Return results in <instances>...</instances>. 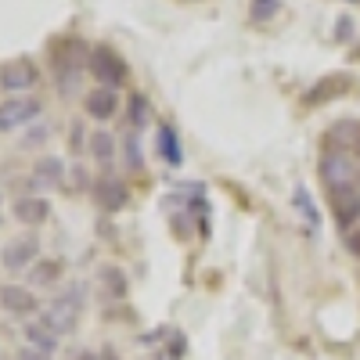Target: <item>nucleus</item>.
<instances>
[{
	"label": "nucleus",
	"instance_id": "1",
	"mask_svg": "<svg viewBox=\"0 0 360 360\" xmlns=\"http://www.w3.org/2000/svg\"><path fill=\"white\" fill-rule=\"evenodd\" d=\"M90 51L83 40H62L54 47V72H58V83H62V90H69V86H76V79H79V72L90 65Z\"/></svg>",
	"mask_w": 360,
	"mask_h": 360
},
{
	"label": "nucleus",
	"instance_id": "2",
	"mask_svg": "<svg viewBox=\"0 0 360 360\" xmlns=\"http://www.w3.org/2000/svg\"><path fill=\"white\" fill-rule=\"evenodd\" d=\"M90 72H94V79L105 86V90H115V86H123L130 69L127 62L119 58L112 47H94V54H90Z\"/></svg>",
	"mask_w": 360,
	"mask_h": 360
},
{
	"label": "nucleus",
	"instance_id": "3",
	"mask_svg": "<svg viewBox=\"0 0 360 360\" xmlns=\"http://www.w3.org/2000/svg\"><path fill=\"white\" fill-rule=\"evenodd\" d=\"M328 198H332V213L339 227H353L360 220V191L353 184H339V188H328Z\"/></svg>",
	"mask_w": 360,
	"mask_h": 360
},
{
	"label": "nucleus",
	"instance_id": "4",
	"mask_svg": "<svg viewBox=\"0 0 360 360\" xmlns=\"http://www.w3.org/2000/svg\"><path fill=\"white\" fill-rule=\"evenodd\" d=\"M37 76L40 72H37V65L29 62V58H15V62L0 65V86L11 90V94H18V90H25V86H33Z\"/></svg>",
	"mask_w": 360,
	"mask_h": 360
},
{
	"label": "nucleus",
	"instance_id": "5",
	"mask_svg": "<svg viewBox=\"0 0 360 360\" xmlns=\"http://www.w3.org/2000/svg\"><path fill=\"white\" fill-rule=\"evenodd\" d=\"M94 198H98V205L105 209V213H119V209L130 202V191L119 176H101L98 188H94Z\"/></svg>",
	"mask_w": 360,
	"mask_h": 360
},
{
	"label": "nucleus",
	"instance_id": "6",
	"mask_svg": "<svg viewBox=\"0 0 360 360\" xmlns=\"http://www.w3.org/2000/svg\"><path fill=\"white\" fill-rule=\"evenodd\" d=\"M0 307L11 310V314H33V310H40L37 295L29 288H22V285H0Z\"/></svg>",
	"mask_w": 360,
	"mask_h": 360
},
{
	"label": "nucleus",
	"instance_id": "7",
	"mask_svg": "<svg viewBox=\"0 0 360 360\" xmlns=\"http://www.w3.org/2000/svg\"><path fill=\"white\" fill-rule=\"evenodd\" d=\"M321 176H324V184H328V188L353 184V166H349L346 155L332 152V155H324V159H321Z\"/></svg>",
	"mask_w": 360,
	"mask_h": 360
},
{
	"label": "nucleus",
	"instance_id": "8",
	"mask_svg": "<svg viewBox=\"0 0 360 360\" xmlns=\"http://www.w3.org/2000/svg\"><path fill=\"white\" fill-rule=\"evenodd\" d=\"M0 115H4L8 130L18 127V123H33V119L40 115V101L37 98H11L4 108H0Z\"/></svg>",
	"mask_w": 360,
	"mask_h": 360
},
{
	"label": "nucleus",
	"instance_id": "9",
	"mask_svg": "<svg viewBox=\"0 0 360 360\" xmlns=\"http://www.w3.org/2000/svg\"><path fill=\"white\" fill-rule=\"evenodd\" d=\"M83 105H86V115H94V119H112V115L119 112V98H115V90H105V86L90 90Z\"/></svg>",
	"mask_w": 360,
	"mask_h": 360
},
{
	"label": "nucleus",
	"instance_id": "10",
	"mask_svg": "<svg viewBox=\"0 0 360 360\" xmlns=\"http://www.w3.org/2000/svg\"><path fill=\"white\" fill-rule=\"evenodd\" d=\"M37 252H40V245H37L33 234L18 238V242H11V245L4 249V266H8V270H18V266H25L29 259H37Z\"/></svg>",
	"mask_w": 360,
	"mask_h": 360
},
{
	"label": "nucleus",
	"instance_id": "11",
	"mask_svg": "<svg viewBox=\"0 0 360 360\" xmlns=\"http://www.w3.org/2000/svg\"><path fill=\"white\" fill-rule=\"evenodd\" d=\"M15 217L22 224H44L51 217V202H44V198H18L15 202Z\"/></svg>",
	"mask_w": 360,
	"mask_h": 360
},
{
	"label": "nucleus",
	"instance_id": "12",
	"mask_svg": "<svg viewBox=\"0 0 360 360\" xmlns=\"http://www.w3.org/2000/svg\"><path fill=\"white\" fill-rule=\"evenodd\" d=\"M33 180L37 184H44V188H58L62 184V173H65V162L62 159H54V155H47V159H40L37 166H33Z\"/></svg>",
	"mask_w": 360,
	"mask_h": 360
},
{
	"label": "nucleus",
	"instance_id": "13",
	"mask_svg": "<svg viewBox=\"0 0 360 360\" xmlns=\"http://www.w3.org/2000/svg\"><path fill=\"white\" fill-rule=\"evenodd\" d=\"M346 76H328V79H321L314 90H307V105H321V101H328V98H335V94H342V90H346Z\"/></svg>",
	"mask_w": 360,
	"mask_h": 360
},
{
	"label": "nucleus",
	"instance_id": "14",
	"mask_svg": "<svg viewBox=\"0 0 360 360\" xmlns=\"http://www.w3.org/2000/svg\"><path fill=\"white\" fill-rule=\"evenodd\" d=\"M98 281H101V288L108 292V295H127V288H130V281H127V274L119 266H101L98 270Z\"/></svg>",
	"mask_w": 360,
	"mask_h": 360
},
{
	"label": "nucleus",
	"instance_id": "15",
	"mask_svg": "<svg viewBox=\"0 0 360 360\" xmlns=\"http://www.w3.org/2000/svg\"><path fill=\"white\" fill-rule=\"evenodd\" d=\"M25 339L33 342V349H40V353H54L58 349V335L51 332L47 324H29L25 328Z\"/></svg>",
	"mask_w": 360,
	"mask_h": 360
},
{
	"label": "nucleus",
	"instance_id": "16",
	"mask_svg": "<svg viewBox=\"0 0 360 360\" xmlns=\"http://www.w3.org/2000/svg\"><path fill=\"white\" fill-rule=\"evenodd\" d=\"M159 155H162L169 166H180V159H184V152H180V144H176L173 127H159Z\"/></svg>",
	"mask_w": 360,
	"mask_h": 360
},
{
	"label": "nucleus",
	"instance_id": "17",
	"mask_svg": "<svg viewBox=\"0 0 360 360\" xmlns=\"http://www.w3.org/2000/svg\"><path fill=\"white\" fill-rule=\"evenodd\" d=\"M278 11H281V0H252L249 18L252 22H266V18H274Z\"/></svg>",
	"mask_w": 360,
	"mask_h": 360
},
{
	"label": "nucleus",
	"instance_id": "18",
	"mask_svg": "<svg viewBox=\"0 0 360 360\" xmlns=\"http://www.w3.org/2000/svg\"><path fill=\"white\" fill-rule=\"evenodd\" d=\"M90 152H94V159L108 162V159H112V152H115L112 134H94V137H90Z\"/></svg>",
	"mask_w": 360,
	"mask_h": 360
},
{
	"label": "nucleus",
	"instance_id": "19",
	"mask_svg": "<svg viewBox=\"0 0 360 360\" xmlns=\"http://www.w3.org/2000/svg\"><path fill=\"white\" fill-rule=\"evenodd\" d=\"M292 198H295V209H299V213H303V217L310 220V227H317V224H321V217H317V209H314L310 195H307L303 188H295V195H292Z\"/></svg>",
	"mask_w": 360,
	"mask_h": 360
},
{
	"label": "nucleus",
	"instance_id": "20",
	"mask_svg": "<svg viewBox=\"0 0 360 360\" xmlns=\"http://www.w3.org/2000/svg\"><path fill=\"white\" fill-rule=\"evenodd\" d=\"M58 274H62V263L51 259V263H40V266L33 270V281H37V285H51V281H58Z\"/></svg>",
	"mask_w": 360,
	"mask_h": 360
},
{
	"label": "nucleus",
	"instance_id": "21",
	"mask_svg": "<svg viewBox=\"0 0 360 360\" xmlns=\"http://www.w3.org/2000/svg\"><path fill=\"white\" fill-rule=\"evenodd\" d=\"M148 115H152V112H148V101H144L141 94H134V98H130V123H134V127H144Z\"/></svg>",
	"mask_w": 360,
	"mask_h": 360
},
{
	"label": "nucleus",
	"instance_id": "22",
	"mask_svg": "<svg viewBox=\"0 0 360 360\" xmlns=\"http://www.w3.org/2000/svg\"><path fill=\"white\" fill-rule=\"evenodd\" d=\"M123 152H127V162H130L134 169H141V166H144V159H141V148H137V137H127V148H123Z\"/></svg>",
	"mask_w": 360,
	"mask_h": 360
},
{
	"label": "nucleus",
	"instance_id": "23",
	"mask_svg": "<svg viewBox=\"0 0 360 360\" xmlns=\"http://www.w3.org/2000/svg\"><path fill=\"white\" fill-rule=\"evenodd\" d=\"M349 33H353V22H349V18H339V25H335V40H349Z\"/></svg>",
	"mask_w": 360,
	"mask_h": 360
},
{
	"label": "nucleus",
	"instance_id": "24",
	"mask_svg": "<svg viewBox=\"0 0 360 360\" xmlns=\"http://www.w3.org/2000/svg\"><path fill=\"white\" fill-rule=\"evenodd\" d=\"M18 360H51V353H40V349H33V346H25V349L18 353Z\"/></svg>",
	"mask_w": 360,
	"mask_h": 360
},
{
	"label": "nucleus",
	"instance_id": "25",
	"mask_svg": "<svg viewBox=\"0 0 360 360\" xmlns=\"http://www.w3.org/2000/svg\"><path fill=\"white\" fill-rule=\"evenodd\" d=\"M349 252L360 259V227H356V231H349Z\"/></svg>",
	"mask_w": 360,
	"mask_h": 360
},
{
	"label": "nucleus",
	"instance_id": "26",
	"mask_svg": "<svg viewBox=\"0 0 360 360\" xmlns=\"http://www.w3.org/2000/svg\"><path fill=\"white\" fill-rule=\"evenodd\" d=\"M69 141H72V148H83L79 141H83V130L79 127H72V134H69Z\"/></svg>",
	"mask_w": 360,
	"mask_h": 360
},
{
	"label": "nucleus",
	"instance_id": "27",
	"mask_svg": "<svg viewBox=\"0 0 360 360\" xmlns=\"http://www.w3.org/2000/svg\"><path fill=\"white\" fill-rule=\"evenodd\" d=\"M101 360H119V356H115V349H108V346H105V349H101Z\"/></svg>",
	"mask_w": 360,
	"mask_h": 360
},
{
	"label": "nucleus",
	"instance_id": "28",
	"mask_svg": "<svg viewBox=\"0 0 360 360\" xmlns=\"http://www.w3.org/2000/svg\"><path fill=\"white\" fill-rule=\"evenodd\" d=\"M76 360H101V353H79Z\"/></svg>",
	"mask_w": 360,
	"mask_h": 360
}]
</instances>
